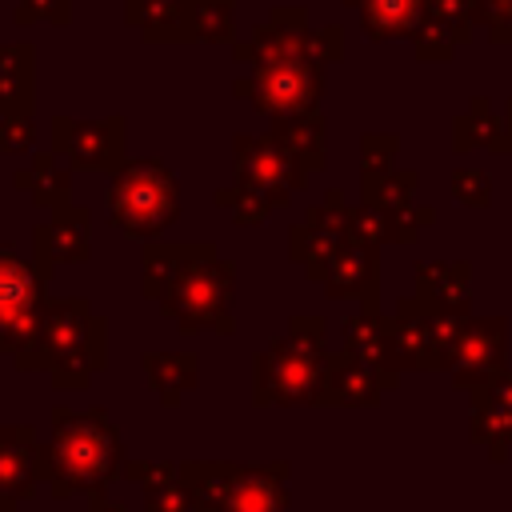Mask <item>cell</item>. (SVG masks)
<instances>
[{
  "mask_svg": "<svg viewBox=\"0 0 512 512\" xmlns=\"http://www.w3.org/2000/svg\"><path fill=\"white\" fill-rule=\"evenodd\" d=\"M452 148L460 156L472 148L504 152V112H496V104L488 96H472L468 112H460L452 120Z\"/></svg>",
  "mask_w": 512,
  "mask_h": 512,
  "instance_id": "obj_27",
  "label": "cell"
},
{
  "mask_svg": "<svg viewBox=\"0 0 512 512\" xmlns=\"http://www.w3.org/2000/svg\"><path fill=\"white\" fill-rule=\"evenodd\" d=\"M196 252V244H156L148 240L144 244V276H140V292L148 300H160L168 292V284L176 280V272L188 264V256Z\"/></svg>",
  "mask_w": 512,
  "mask_h": 512,
  "instance_id": "obj_29",
  "label": "cell"
},
{
  "mask_svg": "<svg viewBox=\"0 0 512 512\" xmlns=\"http://www.w3.org/2000/svg\"><path fill=\"white\" fill-rule=\"evenodd\" d=\"M16 188L28 192L40 208H68L72 204V168L64 164V156L56 148L48 152H32V164L16 172Z\"/></svg>",
  "mask_w": 512,
  "mask_h": 512,
  "instance_id": "obj_22",
  "label": "cell"
},
{
  "mask_svg": "<svg viewBox=\"0 0 512 512\" xmlns=\"http://www.w3.org/2000/svg\"><path fill=\"white\" fill-rule=\"evenodd\" d=\"M104 316L92 312L88 300L64 296L44 304V320L36 340L16 356L20 372H48L56 388L76 392L88 388V380L104 368L108 360V336H104Z\"/></svg>",
  "mask_w": 512,
  "mask_h": 512,
  "instance_id": "obj_2",
  "label": "cell"
},
{
  "mask_svg": "<svg viewBox=\"0 0 512 512\" xmlns=\"http://www.w3.org/2000/svg\"><path fill=\"white\" fill-rule=\"evenodd\" d=\"M476 24L492 44H512V0H476Z\"/></svg>",
  "mask_w": 512,
  "mask_h": 512,
  "instance_id": "obj_40",
  "label": "cell"
},
{
  "mask_svg": "<svg viewBox=\"0 0 512 512\" xmlns=\"http://www.w3.org/2000/svg\"><path fill=\"white\" fill-rule=\"evenodd\" d=\"M468 396H472V404H468L472 444L488 448V456L496 464H504L512 452V372L504 368L496 380L472 388Z\"/></svg>",
  "mask_w": 512,
  "mask_h": 512,
  "instance_id": "obj_16",
  "label": "cell"
},
{
  "mask_svg": "<svg viewBox=\"0 0 512 512\" xmlns=\"http://www.w3.org/2000/svg\"><path fill=\"white\" fill-rule=\"evenodd\" d=\"M416 184H420L416 172L392 168V172H384V176L360 180V192H364V204H376V208H384V212H400V208L416 204Z\"/></svg>",
  "mask_w": 512,
  "mask_h": 512,
  "instance_id": "obj_30",
  "label": "cell"
},
{
  "mask_svg": "<svg viewBox=\"0 0 512 512\" xmlns=\"http://www.w3.org/2000/svg\"><path fill=\"white\" fill-rule=\"evenodd\" d=\"M36 144V116L32 112H8L0 116V152L16 156Z\"/></svg>",
  "mask_w": 512,
  "mask_h": 512,
  "instance_id": "obj_39",
  "label": "cell"
},
{
  "mask_svg": "<svg viewBox=\"0 0 512 512\" xmlns=\"http://www.w3.org/2000/svg\"><path fill=\"white\" fill-rule=\"evenodd\" d=\"M272 132L288 144V152L304 164V172H324V116L320 112H304V116H284V120H272Z\"/></svg>",
  "mask_w": 512,
  "mask_h": 512,
  "instance_id": "obj_28",
  "label": "cell"
},
{
  "mask_svg": "<svg viewBox=\"0 0 512 512\" xmlns=\"http://www.w3.org/2000/svg\"><path fill=\"white\" fill-rule=\"evenodd\" d=\"M52 148L72 168L120 172L128 164L124 160V116H104V120L52 116Z\"/></svg>",
  "mask_w": 512,
  "mask_h": 512,
  "instance_id": "obj_11",
  "label": "cell"
},
{
  "mask_svg": "<svg viewBox=\"0 0 512 512\" xmlns=\"http://www.w3.org/2000/svg\"><path fill=\"white\" fill-rule=\"evenodd\" d=\"M232 96L248 100L252 108H260L272 120L316 112V104L324 96V64H316V60H288V64L252 68V72H244L232 84Z\"/></svg>",
  "mask_w": 512,
  "mask_h": 512,
  "instance_id": "obj_8",
  "label": "cell"
},
{
  "mask_svg": "<svg viewBox=\"0 0 512 512\" xmlns=\"http://www.w3.org/2000/svg\"><path fill=\"white\" fill-rule=\"evenodd\" d=\"M32 20L68 24L72 20V0H16V24H32Z\"/></svg>",
  "mask_w": 512,
  "mask_h": 512,
  "instance_id": "obj_41",
  "label": "cell"
},
{
  "mask_svg": "<svg viewBox=\"0 0 512 512\" xmlns=\"http://www.w3.org/2000/svg\"><path fill=\"white\" fill-rule=\"evenodd\" d=\"M448 188H452V196H456L464 208H484V204L492 200V180H488V172H480V168H456L452 180H448Z\"/></svg>",
  "mask_w": 512,
  "mask_h": 512,
  "instance_id": "obj_37",
  "label": "cell"
},
{
  "mask_svg": "<svg viewBox=\"0 0 512 512\" xmlns=\"http://www.w3.org/2000/svg\"><path fill=\"white\" fill-rule=\"evenodd\" d=\"M408 40L416 48V60H452L456 48H460V40L452 36V28L440 24V20H432V16H420V24H416V32Z\"/></svg>",
  "mask_w": 512,
  "mask_h": 512,
  "instance_id": "obj_32",
  "label": "cell"
},
{
  "mask_svg": "<svg viewBox=\"0 0 512 512\" xmlns=\"http://www.w3.org/2000/svg\"><path fill=\"white\" fill-rule=\"evenodd\" d=\"M504 152H512V96L504 100Z\"/></svg>",
  "mask_w": 512,
  "mask_h": 512,
  "instance_id": "obj_42",
  "label": "cell"
},
{
  "mask_svg": "<svg viewBox=\"0 0 512 512\" xmlns=\"http://www.w3.org/2000/svg\"><path fill=\"white\" fill-rule=\"evenodd\" d=\"M232 160H236V184L256 192L260 200H268L272 208L288 204L292 192H300L308 184L304 164L288 152V144L268 128L264 136H248L240 132L232 140Z\"/></svg>",
  "mask_w": 512,
  "mask_h": 512,
  "instance_id": "obj_9",
  "label": "cell"
},
{
  "mask_svg": "<svg viewBox=\"0 0 512 512\" xmlns=\"http://www.w3.org/2000/svg\"><path fill=\"white\" fill-rule=\"evenodd\" d=\"M416 296L436 308H468L472 300V264L468 260H420Z\"/></svg>",
  "mask_w": 512,
  "mask_h": 512,
  "instance_id": "obj_21",
  "label": "cell"
},
{
  "mask_svg": "<svg viewBox=\"0 0 512 512\" xmlns=\"http://www.w3.org/2000/svg\"><path fill=\"white\" fill-rule=\"evenodd\" d=\"M144 376L148 388L160 396L164 408H176L200 380V360L192 352H144Z\"/></svg>",
  "mask_w": 512,
  "mask_h": 512,
  "instance_id": "obj_25",
  "label": "cell"
},
{
  "mask_svg": "<svg viewBox=\"0 0 512 512\" xmlns=\"http://www.w3.org/2000/svg\"><path fill=\"white\" fill-rule=\"evenodd\" d=\"M232 60L240 68H268V64H288V60H316L308 12L300 4L272 8L268 20L252 28V40L232 44Z\"/></svg>",
  "mask_w": 512,
  "mask_h": 512,
  "instance_id": "obj_10",
  "label": "cell"
},
{
  "mask_svg": "<svg viewBox=\"0 0 512 512\" xmlns=\"http://www.w3.org/2000/svg\"><path fill=\"white\" fill-rule=\"evenodd\" d=\"M504 352H508V320L504 316H468V324L456 340V352L448 360L452 384L472 392V388L496 380L508 368Z\"/></svg>",
  "mask_w": 512,
  "mask_h": 512,
  "instance_id": "obj_12",
  "label": "cell"
},
{
  "mask_svg": "<svg viewBox=\"0 0 512 512\" xmlns=\"http://www.w3.org/2000/svg\"><path fill=\"white\" fill-rule=\"evenodd\" d=\"M392 336H396V356L400 368L408 372H440L448 368V348L436 328V308L420 296H408L392 312Z\"/></svg>",
  "mask_w": 512,
  "mask_h": 512,
  "instance_id": "obj_15",
  "label": "cell"
},
{
  "mask_svg": "<svg viewBox=\"0 0 512 512\" xmlns=\"http://www.w3.org/2000/svg\"><path fill=\"white\" fill-rule=\"evenodd\" d=\"M216 204H220V208H228V212H232V220H236V224H244V228H248V224L268 220V212H272V204H268V200H260L256 192L240 188L236 180H232L228 188H220V192H216Z\"/></svg>",
  "mask_w": 512,
  "mask_h": 512,
  "instance_id": "obj_34",
  "label": "cell"
},
{
  "mask_svg": "<svg viewBox=\"0 0 512 512\" xmlns=\"http://www.w3.org/2000/svg\"><path fill=\"white\" fill-rule=\"evenodd\" d=\"M196 0H124V20L140 28L144 40H188V20H192Z\"/></svg>",
  "mask_w": 512,
  "mask_h": 512,
  "instance_id": "obj_24",
  "label": "cell"
},
{
  "mask_svg": "<svg viewBox=\"0 0 512 512\" xmlns=\"http://www.w3.org/2000/svg\"><path fill=\"white\" fill-rule=\"evenodd\" d=\"M44 264L20 260L12 248H0V352L12 360L36 340L40 320H44V284H48Z\"/></svg>",
  "mask_w": 512,
  "mask_h": 512,
  "instance_id": "obj_7",
  "label": "cell"
},
{
  "mask_svg": "<svg viewBox=\"0 0 512 512\" xmlns=\"http://www.w3.org/2000/svg\"><path fill=\"white\" fill-rule=\"evenodd\" d=\"M232 292H236V268L232 260H220L212 244H196L188 264L176 272L168 292L160 296V312L180 332H232Z\"/></svg>",
  "mask_w": 512,
  "mask_h": 512,
  "instance_id": "obj_5",
  "label": "cell"
},
{
  "mask_svg": "<svg viewBox=\"0 0 512 512\" xmlns=\"http://www.w3.org/2000/svg\"><path fill=\"white\" fill-rule=\"evenodd\" d=\"M384 380L376 376V368H368L360 356L352 352H332V372H328V392L324 404H344V408H372L384 396Z\"/></svg>",
  "mask_w": 512,
  "mask_h": 512,
  "instance_id": "obj_20",
  "label": "cell"
},
{
  "mask_svg": "<svg viewBox=\"0 0 512 512\" xmlns=\"http://www.w3.org/2000/svg\"><path fill=\"white\" fill-rule=\"evenodd\" d=\"M348 216H352V208L344 204V192L340 188H328L324 204L308 208L304 224H296L288 232V256L296 264H304L312 280H320V272L328 268V260L344 248V240H348Z\"/></svg>",
  "mask_w": 512,
  "mask_h": 512,
  "instance_id": "obj_13",
  "label": "cell"
},
{
  "mask_svg": "<svg viewBox=\"0 0 512 512\" xmlns=\"http://www.w3.org/2000/svg\"><path fill=\"white\" fill-rule=\"evenodd\" d=\"M92 512H128V508H120V504H112L108 496H92Z\"/></svg>",
  "mask_w": 512,
  "mask_h": 512,
  "instance_id": "obj_43",
  "label": "cell"
},
{
  "mask_svg": "<svg viewBox=\"0 0 512 512\" xmlns=\"http://www.w3.org/2000/svg\"><path fill=\"white\" fill-rule=\"evenodd\" d=\"M232 8L236 0H196L192 20H188V40L204 44H232Z\"/></svg>",
  "mask_w": 512,
  "mask_h": 512,
  "instance_id": "obj_31",
  "label": "cell"
},
{
  "mask_svg": "<svg viewBox=\"0 0 512 512\" xmlns=\"http://www.w3.org/2000/svg\"><path fill=\"white\" fill-rule=\"evenodd\" d=\"M88 228H92L88 208H76V204L56 208L48 224H36V228H32L36 264L56 268V264H80V260H88V252H92Z\"/></svg>",
  "mask_w": 512,
  "mask_h": 512,
  "instance_id": "obj_19",
  "label": "cell"
},
{
  "mask_svg": "<svg viewBox=\"0 0 512 512\" xmlns=\"http://www.w3.org/2000/svg\"><path fill=\"white\" fill-rule=\"evenodd\" d=\"M124 448L120 428L104 408L88 412H64L52 408V436L44 444V468H48V496H104L112 480L124 476Z\"/></svg>",
  "mask_w": 512,
  "mask_h": 512,
  "instance_id": "obj_1",
  "label": "cell"
},
{
  "mask_svg": "<svg viewBox=\"0 0 512 512\" xmlns=\"http://www.w3.org/2000/svg\"><path fill=\"white\" fill-rule=\"evenodd\" d=\"M396 136L392 132H368L360 140V180H372V176H384L392 172V160H396Z\"/></svg>",
  "mask_w": 512,
  "mask_h": 512,
  "instance_id": "obj_36",
  "label": "cell"
},
{
  "mask_svg": "<svg viewBox=\"0 0 512 512\" xmlns=\"http://www.w3.org/2000/svg\"><path fill=\"white\" fill-rule=\"evenodd\" d=\"M344 352L360 356L368 368H376V376L384 380V388L392 392L400 384V356H396V336H392V316H384L380 308H360L344 320Z\"/></svg>",
  "mask_w": 512,
  "mask_h": 512,
  "instance_id": "obj_18",
  "label": "cell"
},
{
  "mask_svg": "<svg viewBox=\"0 0 512 512\" xmlns=\"http://www.w3.org/2000/svg\"><path fill=\"white\" fill-rule=\"evenodd\" d=\"M424 16L448 24L452 36L460 44H468L472 40V28H476V0H424Z\"/></svg>",
  "mask_w": 512,
  "mask_h": 512,
  "instance_id": "obj_33",
  "label": "cell"
},
{
  "mask_svg": "<svg viewBox=\"0 0 512 512\" xmlns=\"http://www.w3.org/2000/svg\"><path fill=\"white\" fill-rule=\"evenodd\" d=\"M36 108V48L0 44V116Z\"/></svg>",
  "mask_w": 512,
  "mask_h": 512,
  "instance_id": "obj_23",
  "label": "cell"
},
{
  "mask_svg": "<svg viewBox=\"0 0 512 512\" xmlns=\"http://www.w3.org/2000/svg\"><path fill=\"white\" fill-rule=\"evenodd\" d=\"M388 224H392V244H416L420 232L428 224H436V208L428 204H408L400 212H388Z\"/></svg>",
  "mask_w": 512,
  "mask_h": 512,
  "instance_id": "obj_38",
  "label": "cell"
},
{
  "mask_svg": "<svg viewBox=\"0 0 512 512\" xmlns=\"http://www.w3.org/2000/svg\"><path fill=\"white\" fill-rule=\"evenodd\" d=\"M320 284L332 300H360V308H376V300H380V248L348 236L344 248L320 272Z\"/></svg>",
  "mask_w": 512,
  "mask_h": 512,
  "instance_id": "obj_17",
  "label": "cell"
},
{
  "mask_svg": "<svg viewBox=\"0 0 512 512\" xmlns=\"http://www.w3.org/2000/svg\"><path fill=\"white\" fill-rule=\"evenodd\" d=\"M48 484L44 444L28 424H0V512H20Z\"/></svg>",
  "mask_w": 512,
  "mask_h": 512,
  "instance_id": "obj_14",
  "label": "cell"
},
{
  "mask_svg": "<svg viewBox=\"0 0 512 512\" xmlns=\"http://www.w3.org/2000/svg\"><path fill=\"white\" fill-rule=\"evenodd\" d=\"M200 512H292V464H180Z\"/></svg>",
  "mask_w": 512,
  "mask_h": 512,
  "instance_id": "obj_4",
  "label": "cell"
},
{
  "mask_svg": "<svg viewBox=\"0 0 512 512\" xmlns=\"http://www.w3.org/2000/svg\"><path fill=\"white\" fill-rule=\"evenodd\" d=\"M180 216V188L168 164L160 160H128L120 172H112L108 184V220L136 236L152 240Z\"/></svg>",
  "mask_w": 512,
  "mask_h": 512,
  "instance_id": "obj_6",
  "label": "cell"
},
{
  "mask_svg": "<svg viewBox=\"0 0 512 512\" xmlns=\"http://www.w3.org/2000/svg\"><path fill=\"white\" fill-rule=\"evenodd\" d=\"M348 236L352 240H364V244H392V224H388V212L376 208V204H356L352 216H348Z\"/></svg>",
  "mask_w": 512,
  "mask_h": 512,
  "instance_id": "obj_35",
  "label": "cell"
},
{
  "mask_svg": "<svg viewBox=\"0 0 512 512\" xmlns=\"http://www.w3.org/2000/svg\"><path fill=\"white\" fill-rule=\"evenodd\" d=\"M324 316H292L288 336L268 344L252 360V400L256 404H324L332 352L324 348Z\"/></svg>",
  "mask_w": 512,
  "mask_h": 512,
  "instance_id": "obj_3",
  "label": "cell"
},
{
  "mask_svg": "<svg viewBox=\"0 0 512 512\" xmlns=\"http://www.w3.org/2000/svg\"><path fill=\"white\" fill-rule=\"evenodd\" d=\"M344 4L360 12L364 36L376 44L412 36L420 16H424V0H344Z\"/></svg>",
  "mask_w": 512,
  "mask_h": 512,
  "instance_id": "obj_26",
  "label": "cell"
}]
</instances>
